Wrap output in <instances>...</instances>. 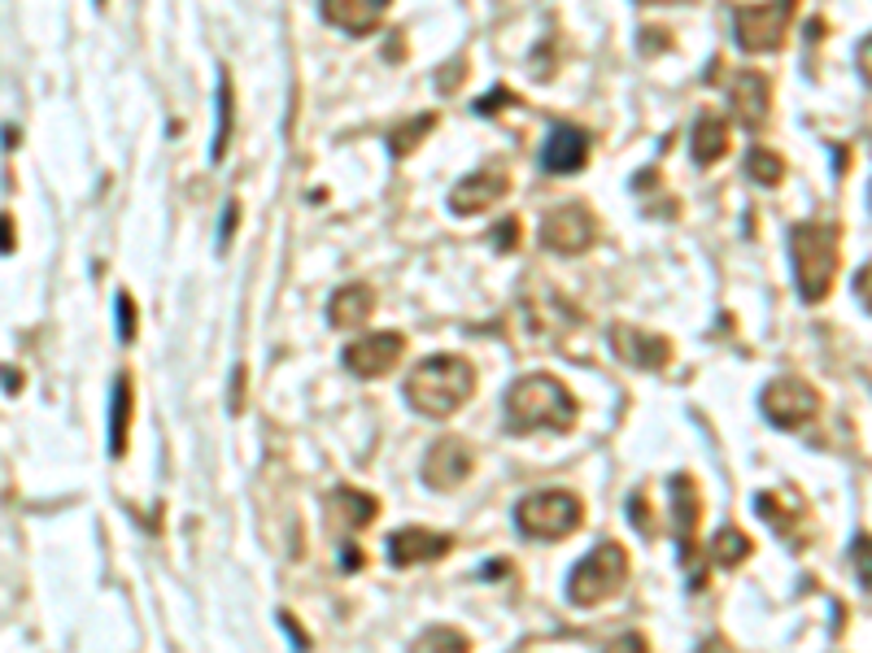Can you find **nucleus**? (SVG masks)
<instances>
[{"label":"nucleus","instance_id":"obj_1","mask_svg":"<svg viewBox=\"0 0 872 653\" xmlns=\"http://www.w3.org/2000/svg\"><path fill=\"white\" fill-rule=\"evenodd\" d=\"M506 427L515 436L532 431H567L576 427V396L554 375H523L506 392Z\"/></svg>","mask_w":872,"mask_h":653},{"label":"nucleus","instance_id":"obj_2","mask_svg":"<svg viewBox=\"0 0 872 653\" xmlns=\"http://www.w3.org/2000/svg\"><path fill=\"white\" fill-rule=\"evenodd\" d=\"M471 392H475V370L453 353H433L406 375V401L428 418L458 414L471 401Z\"/></svg>","mask_w":872,"mask_h":653},{"label":"nucleus","instance_id":"obj_3","mask_svg":"<svg viewBox=\"0 0 872 653\" xmlns=\"http://www.w3.org/2000/svg\"><path fill=\"white\" fill-rule=\"evenodd\" d=\"M838 253L842 236L834 223H794L790 227V266H794V288L803 301H825L838 275Z\"/></svg>","mask_w":872,"mask_h":653},{"label":"nucleus","instance_id":"obj_4","mask_svg":"<svg viewBox=\"0 0 872 653\" xmlns=\"http://www.w3.org/2000/svg\"><path fill=\"white\" fill-rule=\"evenodd\" d=\"M624 584H628V554H624V545L602 541L598 549H589V554L571 567V575H567V597H571L576 606L593 610V606L611 602Z\"/></svg>","mask_w":872,"mask_h":653},{"label":"nucleus","instance_id":"obj_5","mask_svg":"<svg viewBox=\"0 0 872 653\" xmlns=\"http://www.w3.org/2000/svg\"><path fill=\"white\" fill-rule=\"evenodd\" d=\"M580 523H585V506L567 488H545V492H532L515 506V527L532 541H563Z\"/></svg>","mask_w":872,"mask_h":653},{"label":"nucleus","instance_id":"obj_6","mask_svg":"<svg viewBox=\"0 0 872 653\" xmlns=\"http://www.w3.org/2000/svg\"><path fill=\"white\" fill-rule=\"evenodd\" d=\"M794 9L799 0H764V4H742L738 17H733V31H738V44L746 52H777L790 35V22H794Z\"/></svg>","mask_w":872,"mask_h":653},{"label":"nucleus","instance_id":"obj_7","mask_svg":"<svg viewBox=\"0 0 872 653\" xmlns=\"http://www.w3.org/2000/svg\"><path fill=\"white\" fill-rule=\"evenodd\" d=\"M759 405H764L768 423L794 431V427H808V423L821 414V392H816L803 375H781V379H773V383L764 388Z\"/></svg>","mask_w":872,"mask_h":653},{"label":"nucleus","instance_id":"obj_8","mask_svg":"<svg viewBox=\"0 0 872 653\" xmlns=\"http://www.w3.org/2000/svg\"><path fill=\"white\" fill-rule=\"evenodd\" d=\"M593 240H598V214L580 201H567V205H558L541 218V245L550 253L576 258V253L593 249Z\"/></svg>","mask_w":872,"mask_h":653},{"label":"nucleus","instance_id":"obj_9","mask_svg":"<svg viewBox=\"0 0 872 653\" xmlns=\"http://www.w3.org/2000/svg\"><path fill=\"white\" fill-rule=\"evenodd\" d=\"M402 353H406V340L398 331H376V335H363L345 348V366L358 379H380L402 361Z\"/></svg>","mask_w":872,"mask_h":653},{"label":"nucleus","instance_id":"obj_10","mask_svg":"<svg viewBox=\"0 0 872 653\" xmlns=\"http://www.w3.org/2000/svg\"><path fill=\"white\" fill-rule=\"evenodd\" d=\"M475 471V453L467 449V440L458 436H445L428 449V462H424V484L436 488V492H449L458 484H467Z\"/></svg>","mask_w":872,"mask_h":653},{"label":"nucleus","instance_id":"obj_11","mask_svg":"<svg viewBox=\"0 0 872 653\" xmlns=\"http://www.w3.org/2000/svg\"><path fill=\"white\" fill-rule=\"evenodd\" d=\"M611 348H615L620 361H628L637 370H663L672 361V340L641 331V326H611Z\"/></svg>","mask_w":872,"mask_h":653},{"label":"nucleus","instance_id":"obj_12","mask_svg":"<svg viewBox=\"0 0 872 653\" xmlns=\"http://www.w3.org/2000/svg\"><path fill=\"white\" fill-rule=\"evenodd\" d=\"M506 192H510V175L497 170V166H484V170L458 179V188L449 192V210L453 214H484L497 201H506Z\"/></svg>","mask_w":872,"mask_h":653},{"label":"nucleus","instance_id":"obj_13","mask_svg":"<svg viewBox=\"0 0 872 653\" xmlns=\"http://www.w3.org/2000/svg\"><path fill=\"white\" fill-rule=\"evenodd\" d=\"M585 162H589V131H580L571 122L550 127V135L541 144V170L545 175H576V170H585Z\"/></svg>","mask_w":872,"mask_h":653},{"label":"nucleus","instance_id":"obj_14","mask_svg":"<svg viewBox=\"0 0 872 653\" xmlns=\"http://www.w3.org/2000/svg\"><path fill=\"white\" fill-rule=\"evenodd\" d=\"M449 549H453V541L445 532H428V527H402V532L389 536V562L398 571H411L420 562H436Z\"/></svg>","mask_w":872,"mask_h":653},{"label":"nucleus","instance_id":"obj_15","mask_svg":"<svg viewBox=\"0 0 872 653\" xmlns=\"http://www.w3.org/2000/svg\"><path fill=\"white\" fill-rule=\"evenodd\" d=\"M729 105L746 127H764L768 109H773V83L759 70H738L729 79Z\"/></svg>","mask_w":872,"mask_h":653},{"label":"nucleus","instance_id":"obj_16","mask_svg":"<svg viewBox=\"0 0 872 653\" xmlns=\"http://www.w3.org/2000/svg\"><path fill=\"white\" fill-rule=\"evenodd\" d=\"M376 514H380V501H376L372 492L337 488V492L328 497V523H332V532H341V536L363 532L367 523H376Z\"/></svg>","mask_w":872,"mask_h":653},{"label":"nucleus","instance_id":"obj_17","mask_svg":"<svg viewBox=\"0 0 872 653\" xmlns=\"http://www.w3.org/2000/svg\"><path fill=\"white\" fill-rule=\"evenodd\" d=\"M393 0H323V17L332 26H341L345 35H372Z\"/></svg>","mask_w":872,"mask_h":653},{"label":"nucleus","instance_id":"obj_18","mask_svg":"<svg viewBox=\"0 0 872 653\" xmlns=\"http://www.w3.org/2000/svg\"><path fill=\"white\" fill-rule=\"evenodd\" d=\"M672 519H676V541L685 558H694V532L703 519V492L690 475H672Z\"/></svg>","mask_w":872,"mask_h":653},{"label":"nucleus","instance_id":"obj_19","mask_svg":"<svg viewBox=\"0 0 872 653\" xmlns=\"http://www.w3.org/2000/svg\"><path fill=\"white\" fill-rule=\"evenodd\" d=\"M690 153H694L698 166H716V162L729 153V122H724L720 114H698V118H694Z\"/></svg>","mask_w":872,"mask_h":653},{"label":"nucleus","instance_id":"obj_20","mask_svg":"<svg viewBox=\"0 0 872 653\" xmlns=\"http://www.w3.org/2000/svg\"><path fill=\"white\" fill-rule=\"evenodd\" d=\"M372 310H376V293H372L367 284H350V288H341V293L332 297V306H328V323L350 331V326L367 323Z\"/></svg>","mask_w":872,"mask_h":653},{"label":"nucleus","instance_id":"obj_21","mask_svg":"<svg viewBox=\"0 0 872 653\" xmlns=\"http://www.w3.org/2000/svg\"><path fill=\"white\" fill-rule=\"evenodd\" d=\"M127 431H131V379L118 375L114 379V405H109V453L114 458H122Z\"/></svg>","mask_w":872,"mask_h":653},{"label":"nucleus","instance_id":"obj_22","mask_svg":"<svg viewBox=\"0 0 872 653\" xmlns=\"http://www.w3.org/2000/svg\"><path fill=\"white\" fill-rule=\"evenodd\" d=\"M755 514H759L764 523H773L781 536H790L794 523L803 519V506H799L794 497H781V492H759V497H755Z\"/></svg>","mask_w":872,"mask_h":653},{"label":"nucleus","instance_id":"obj_23","mask_svg":"<svg viewBox=\"0 0 872 653\" xmlns=\"http://www.w3.org/2000/svg\"><path fill=\"white\" fill-rule=\"evenodd\" d=\"M433 131H436V114H415V118H406L402 127L389 131V153L393 157H411Z\"/></svg>","mask_w":872,"mask_h":653},{"label":"nucleus","instance_id":"obj_24","mask_svg":"<svg viewBox=\"0 0 872 653\" xmlns=\"http://www.w3.org/2000/svg\"><path fill=\"white\" fill-rule=\"evenodd\" d=\"M232 114H236V96H232V74L223 70V79H219V127H214V149H210V162H214V166L227 157V144H232Z\"/></svg>","mask_w":872,"mask_h":653},{"label":"nucleus","instance_id":"obj_25","mask_svg":"<svg viewBox=\"0 0 872 653\" xmlns=\"http://www.w3.org/2000/svg\"><path fill=\"white\" fill-rule=\"evenodd\" d=\"M411 653H471V637H467L462 628L440 624V628L420 632V641L411 645Z\"/></svg>","mask_w":872,"mask_h":653},{"label":"nucleus","instance_id":"obj_26","mask_svg":"<svg viewBox=\"0 0 872 653\" xmlns=\"http://www.w3.org/2000/svg\"><path fill=\"white\" fill-rule=\"evenodd\" d=\"M746 175L759 183V188H777L786 179V157L773 153V149H751L746 157Z\"/></svg>","mask_w":872,"mask_h":653},{"label":"nucleus","instance_id":"obj_27","mask_svg":"<svg viewBox=\"0 0 872 653\" xmlns=\"http://www.w3.org/2000/svg\"><path fill=\"white\" fill-rule=\"evenodd\" d=\"M711 558H716L720 567H738V562H746V558H751V536H742L738 527L716 532V541H711Z\"/></svg>","mask_w":872,"mask_h":653},{"label":"nucleus","instance_id":"obj_28","mask_svg":"<svg viewBox=\"0 0 872 653\" xmlns=\"http://www.w3.org/2000/svg\"><path fill=\"white\" fill-rule=\"evenodd\" d=\"M114 310H118V340L131 344L135 340V301H131V293H118Z\"/></svg>","mask_w":872,"mask_h":653},{"label":"nucleus","instance_id":"obj_29","mask_svg":"<svg viewBox=\"0 0 872 653\" xmlns=\"http://www.w3.org/2000/svg\"><path fill=\"white\" fill-rule=\"evenodd\" d=\"M236 218H240V201H232V205L223 210V227H219V249H227V245H232V236H236Z\"/></svg>","mask_w":872,"mask_h":653},{"label":"nucleus","instance_id":"obj_30","mask_svg":"<svg viewBox=\"0 0 872 653\" xmlns=\"http://www.w3.org/2000/svg\"><path fill=\"white\" fill-rule=\"evenodd\" d=\"M519 245V218H506L497 231H493V249H515Z\"/></svg>","mask_w":872,"mask_h":653},{"label":"nucleus","instance_id":"obj_31","mask_svg":"<svg viewBox=\"0 0 872 653\" xmlns=\"http://www.w3.org/2000/svg\"><path fill=\"white\" fill-rule=\"evenodd\" d=\"M606 653H650L646 650V637H637V632H628V637H620V641H611V650Z\"/></svg>","mask_w":872,"mask_h":653},{"label":"nucleus","instance_id":"obj_32","mask_svg":"<svg viewBox=\"0 0 872 653\" xmlns=\"http://www.w3.org/2000/svg\"><path fill=\"white\" fill-rule=\"evenodd\" d=\"M628 514H633V527L650 532V506H641V492H633V506H628Z\"/></svg>","mask_w":872,"mask_h":653},{"label":"nucleus","instance_id":"obj_33","mask_svg":"<svg viewBox=\"0 0 872 653\" xmlns=\"http://www.w3.org/2000/svg\"><path fill=\"white\" fill-rule=\"evenodd\" d=\"M13 245H17V236H13V218L0 214V253H13Z\"/></svg>","mask_w":872,"mask_h":653},{"label":"nucleus","instance_id":"obj_34","mask_svg":"<svg viewBox=\"0 0 872 653\" xmlns=\"http://www.w3.org/2000/svg\"><path fill=\"white\" fill-rule=\"evenodd\" d=\"M506 571H510V562H502V558H497V562H488V567H484V580H502Z\"/></svg>","mask_w":872,"mask_h":653},{"label":"nucleus","instance_id":"obj_35","mask_svg":"<svg viewBox=\"0 0 872 653\" xmlns=\"http://www.w3.org/2000/svg\"><path fill=\"white\" fill-rule=\"evenodd\" d=\"M668 39H672L668 31H655V26H650V31H641V44H668Z\"/></svg>","mask_w":872,"mask_h":653},{"label":"nucleus","instance_id":"obj_36","mask_svg":"<svg viewBox=\"0 0 872 653\" xmlns=\"http://www.w3.org/2000/svg\"><path fill=\"white\" fill-rule=\"evenodd\" d=\"M0 383H4L9 392H17V388H22V375H13V370H0Z\"/></svg>","mask_w":872,"mask_h":653},{"label":"nucleus","instance_id":"obj_37","mask_svg":"<svg viewBox=\"0 0 872 653\" xmlns=\"http://www.w3.org/2000/svg\"><path fill=\"white\" fill-rule=\"evenodd\" d=\"M641 4H690V0H641Z\"/></svg>","mask_w":872,"mask_h":653}]
</instances>
